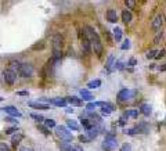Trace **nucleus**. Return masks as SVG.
<instances>
[{
    "label": "nucleus",
    "instance_id": "f257e3e1",
    "mask_svg": "<svg viewBox=\"0 0 166 151\" xmlns=\"http://www.w3.org/2000/svg\"><path fill=\"white\" fill-rule=\"evenodd\" d=\"M83 29H85L86 38H87L89 42H90L91 49L96 53V56H97L98 58H103V56H104V46H103V42H101L98 33L96 32L94 28H91L90 25H86Z\"/></svg>",
    "mask_w": 166,
    "mask_h": 151
},
{
    "label": "nucleus",
    "instance_id": "f03ea898",
    "mask_svg": "<svg viewBox=\"0 0 166 151\" xmlns=\"http://www.w3.org/2000/svg\"><path fill=\"white\" fill-rule=\"evenodd\" d=\"M55 136H58V139H61V141H67V143H71L72 141V133L65 128V126H55L54 129Z\"/></svg>",
    "mask_w": 166,
    "mask_h": 151
},
{
    "label": "nucleus",
    "instance_id": "7ed1b4c3",
    "mask_svg": "<svg viewBox=\"0 0 166 151\" xmlns=\"http://www.w3.org/2000/svg\"><path fill=\"white\" fill-rule=\"evenodd\" d=\"M18 74H20L22 78H32L33 74H35V67L31 63H22Z\"/></svg>",
    "mask_w": 166,
    "mask_h": 151
},
{
    "label": "nucleus",
    "instance_id": "20e7f679",
    "mask_svg": "<svg viewBox=\"0 0 166 151\" xmlns=\"http://www.w3.org/2000/svg\"><path fill=\"white\" fill-rule=\"evenodd\" d=\"M136 90H130V89H122L121 92L118 93V96H116V99H118V101L119 103H122V101H129V100H132L136 96Z\"/></svg>",
    "mask_w": 166,
    "mask_h": 151
},
{
    "label": "nucleus",
    "instance_id": "39448f33",
    "mask_svg": "<svg viewBox=\"0 0 166 151\" xmlns=\"http://www.w3.org/2000/svg\"><path fill=\"white\" fill-rule=\"evenodd\" d=\"M101 146H103V148H104L105 151H114L118 148V141L112 135H108V137L103 141Z\"/></svg>",
    "mask_w": 166,
    "mask_h": 151
},
{
    "label": "nucleus",
    "instance_id": "423d86ee",
    "mask_svg": "<svg viewBox=\"0 0 166 151\" xmlns=\"http://www.w3.org/2000/svg\"><path fill=\"white\" fill-rule=\"evenodd\" d=\"M51 46H53V50H57V51H62V46H64V36L61 33H54L53 36V40H51ZM51 50V51H53Z\"/></svg>",
    "mask_w": 166,
    "mask_h": 151
},
{
    "label": "nucleus",
    "instance_id": "0eeeda50",
    "mask_svg": "<svg viewBox=\"0 0 166 151\" xmlns=\"http://www.w3.org/2000/svg\"><path fill=\"white\" fill-rule=\"evenodd\" d=\"M2 111H4L6 114L10 115V117H15V118H21V117H22L20 110L17 108V107H13V105H6V107L2 108Z\"/></svg>",
    "mask_w": 166,
    "mask_h": 151
},
{
    "label": "nucleus",
    "instance_id": "6e6552de",
    "mask_svg": "<svg viewBox=\"0 0 166 151\" xmlns=\"http://www.w3.org/2000/svg\"><path fill=\"white\" fill-rule=\"evenodd\" d=\"M49 103L55 107H60V108H65L68 105V101L64 97H51V99H49Z\"/></svg>",
    "mask_w": 166,
    "mask_h": 151
},
{
    "label": "nucleus",
    "instance_id": "1a4fd4ad",
    "mask_svg": "<svg viewBox=\"0 0 166 151\" xmlns=\"http://www.w3.org/2000/svg\"><path fill=\"white\" fill-rule=\"evenodd\" d=\"M3 76H4V82H6L7 85H13V83L15 82V79H17V74L13 72V71H10L8 68L4 71Z\"/></svg>",
    "mask_w": 166,
    "mask_h": 151
},
{
    "label": "nucleus",
    "instance_id": "9d476101",
    "mask_svg": "<svg viewBox=\"0 0 166 151\" xmlns=\"http://www.w3.org/2000/svg\"><path fill=\"white\" fill-rule=\"evenodd\" d=\"M162 25H163V17H162V14H158V15L154 18L152 24H151V28H152V31L156 32V31H161Z\"/></svg>",
    "mask_w": 166,
    "mask_h": 151
},
{
    "label": "nucleus",
    "instance_id": "9b49d317",
    "mask_svg": "<svg viewBox=\"0 0 166 151\" xmlns=\"http://www.w3.org/2000/svg\"><path fill=\"white\" fill-rule=\"evenodd\" d=\"M79 94H80V99L83 101H93L94 100V96L91 94V92L89 89H80L79 90Z\"/></svg>",
    "mask_w": 166,
    "mask_h": 151
},
{
    "label": "nucleus",
    "instance_id": "f8f14e48",
    "mask_svg": "<svg viewBox=\"0 0 166 151\" xmlns=\"http://www.w3.org/2000/svg\"><path fill=\"white\" fill-rule=\"evenodd\" d=\"M24 137H25V136H24L22 133H15V135L11 136V148H17V147H18L20 143L24 140Z\"/></svg>",
    "mask_w": 166,
    "mask_h": 151
},
{
    "label": "nucleus",
    "instance_id": "ddd939ff",
    "mask_svg": "<svg viewBox=\"0 0 166 151\" xmlns=\"http://www.w3.org/2000/svg\"><path fill=\"white\" fill-rule=\"evenodd\" d=\"M67 101H68V104L73 105V107H83V100L76 97V96H68Z\"/></svg>",
    "mask_w": 166,
    "mask_h": 151
},
{
    "label": "nucleus",
    "instance_id": "4468645a",
    "mask_svg": "<svg viewBox=\"0 0 166 151\" xmlns=\"http://www.w3.org/2000/svg\"><path fill=\"white\" fill-rule=\"evenodd\" d=\"M105 17H107V21L111 24H116L118 22V14L115 10H112V8H109V10H107V14H105Z\"/></svg>",
    "mask_w": 166,
    "mask_h": 151
},
{
    "label": "nucleus",
    "instance_id": "2eb2a0df",
    "mask_svg": "<svg viewBox=\"0 0 166 151\" xmlns=\"http://www.w3.org/2000/svg\"><path fill=\"white\" fill-rule=\"evenodd\" d=\"M98 135H100V125H97V126H94V128H91V129H89V130H86V136H87L90 140L96 139Z\"/></svg>",
    "mask_w": 166,
    "mask_h": 151
},
{
    "label": "nucleus",
    "instance_id": "dca6fc26",
    "mask_svg": "<svg viewBox=\"0 0 166 151\" xmlns=\"http://www.w3.org/2000/svg\"><path fill=\"white\" fill-rule=\"evenodd\" d=\"M31 108H35V110H50V105L49 104H43V103H37V101H31L28 103Z\"/></svg>",
    "mask_w": 166,
    "mask_h": 151
},
{
    "label": "nucleus",
    "instance_id": "f3484780",
    "mask_svg": "<svg viewBox=\"0 0 166 151\" xmlns=\"http://www.w3.org/2000/svg\"><path fill=\"white\" fill-rule=\"evenodd\" d=\"M123 117L126 119L129 118H133V119H137L138 118V110H134V108H130V110H126L123 112Z\"/></svg>",
    "mask_w": 166,
    "mask_h": 151
},
{
    "label": "nucleus",
    "instance_id": "a211bd4d",
    "mask_svg": "<svg viewBox=\"0 0 166 151\" xmlns=\"http://www.w3.org/2000/svg\"><path fill=\"white\" fill-rule=\"evenodd\" d=\"M82 50L86 53V54H90L91 53V44H90V42H89V39L87 38H83L82 39Z\"/></svg>",
    "mask_w": 166,
    "mask_h": 151
},
{
    "label": "nucleus",
    "instance_id": "6ab92c4d",
    "mask_svg": "<svg viewBox=\"0 0 166 151\" xmlns=\"http://www.w3.org/2000/svg\"><path fill=\"white\" fill-rule=\"evenodd\" d=\"M140 112L143 115H145V117H150L151 115V111H152V108H151L150 104H145V103H143V104H140Z\"/></svg>",
    "mask_w": 166,
    "mask_h": 151
},
{
    "label": "nucleus",
    "instance_id": "aec40b11",
    "mask_svg": "<svg viewBox=\"0 0 166 151\" xmlns=\"http://www.w3.org/2000/svg\"><path fill=\"white\" fill-rule=\"evenodd\" d=\"M31 49H32L33 51H37V50H43V49H46V40H44V39L37 40L36 43H33Z\"/></svg>",
    "mask_w": 166,
    "mask_h": 151
},
{
    "label": "nucleus",
    "instance_id": "412c9836",
    "mask_svg": "<svg viewBox=\"0 0 166 151\" xmlns=\"http://www.w3.org/2000/svg\"><path fill=\"white\" fill-rule=\"evenodd\" d=\"M132 11L127 10V8H125L123 11H122V21H123V24H129L132 21Z\"/></svg>",
    "mask_w": 166,
    "mask_h": 151
},
{
    "label": "nucleus",
    "instance_id": "4be33fe9",
    "mask_svg": "<svg viewBox=\"0 0 166 151\" xmlns=\"http://www.w3.org/2000/svg\"><path fill=\"white\" fill-rule=\"evenodd\" d=\"M21 68V63L20 61H17V60H13V61H10V64H8V69L10 71H13V72H18Z\"/></svg>",
    "mask_w": 166,
    "mask_h": 151
},
{
    "label": "nucleus",
    "instance_id": "5701e85b",
    "mask_svg": "<svg viewBox=\"0 0 166 151\" xmlns=\"http://www.w3.org/2000/svg\"><path fill=\"white\" fill-rule=\"evenodd\" d=\"M134 128L137 129V132H138V133H144V135H145V133H148V125H147L145 122H140V123H138V125H136Z\"/></svg>",
    "mask_w": 166,
    "mask_h": 151
},
{
    "label": "nucleus",
    "instance_id": "b1692460",
    "mask_svg": "<svg viewBox=\"0 0 166 151\" xmlns=\"http://www.w3.org/2000/svg\"><path fill=\"white\" fill-rule=\"evenodd\" d=\"M67 125H68V128L72 129V130H79V129H80L78 121H75V119H67Z\"/></svg>",
    "mask_w": 166,
    "mask_h": 151
},
{
    "label": "nucleus",
    "instance_id": "393cba45",
    "mask_svg": "<svg viewBox=\"0 0 166 151\" xmlns=\"http://www.w3.org/2000/svg\"><path fill=\"white\" fill-rule=\"evenodd\" d=\"M36 128H37V130H40L43 133V135L44 136H50L51 135V132H50V129L47 128V126L46 125H42V123H37V125H36Z\"/></svg>",
    "mask_w": 166,
    "mask_h": 151
},
{
    "label": "nucleus",
    "instance_id": "a878e982",
    "mask_svg": "<svg viewBox=\"0 0 166 151\" xmlns=\"http://www.w3.org/2000/svg\"><path fill=\"white\" fill-rule=\"evenodd\" d=\"M100 86H101L100 79H94V80H90L87 83V89H96V87H100Z\"/></svg>",
    "mask_w": 166,
    "mask_h": 151
},
{
    "label": "nucleus",
    "instance_id": "bb28decb",
    "mask_svg": "<svg viewBox=\"0 0 166 151\" xmlns=\"http://www.w3.org/2000/svg\"><path fill=\"white\" fill-rule=\"evenodd\" d=\"M114 38H115L116 42H121L122 40V29L119 28V26H116V28L114 29Z\"/></svg>",
    "mask_w": 166,
    "mask_h": 151
},
{
    "label": "nucleus",
    "instance_id": "cd10ccee",
    "mask_svg": "<svg viewBox=\"0 0 166 151\" xmlns=\"http://www.w3.org/2000/svg\"><path fill=\"white\" fill-rule=\"evenodd\" d=\"M115 63V56L114 54H109V57L107 58V63H105V68L107 69H111L112 68V64Z\"/></svg>",
    "mask_w": 166,
    "mask_h": 151
},
{
    "label": "nucleus",
    "instance_id": "c85d7f7f",
    "mask_svg": "<svg viewBox=\"0 0 166 151\" xmlns=\"http://www.w3.org/2000/svg\"><path fill=\"white\" fill-rule=\"evenodd\" d=\"M31 118L35 119V121H37V123H40V122H44V121H46V119L43 118V115L35 114V112H31Z\"/></svg>",
    "mask_w": 166,
    "mask_h": 151
},
{
    "label": "nucleus",
    "instance_id": "c756f323",
    "mask_svg": "<svg viewBox=\"0 0 166 151\" xmlns=\"http://www.w3.org/2000/svg\"><path fill=\"white\" fill-rule=\"evenodd\" d=\"M60 151H71V144L67 141H61L60 144Z\"/></svg>",
    "mask_w": 166,
    "mask_h": 151
},
{
    "label": "nucleus",
    "instance_id": "7c9ffc66",
    "mask_svg": "<svg viewBox=\"0 0 166 151\" xmlns=\"http://www.w3.org/2000/svg\"><path fill=\"white\" fill-rule=\"evenodd\" d=\"M123 133H126V135H130V136L138 135V132H137V129H136V128H132V129H123Z\"/></svg>",
    "mask_w": 166,
    "mask_h": 151
},
{
    "label": "nucleus",
    "instance_id": "2f4dec72",
    "mask_svg": "<svg viewBox=\"0 0 166 151\" xmlns=\"http://www.w3.org/2000/svg\"><path fill=\"white\" fill-rule=\"evenodd\" d=\"M97 107H98V105H97V101H96V103H89V104L86 105V111H89V112H90V111H94Z\"/></svg>",
    "mask_w": 166,
    "mask_h": 151
},
{
    "label": "nucleus",
    "instance_id": "473e14b6",
    "mask_svg": "<svg viewBox=\"0 0 166 151\" xmlns=\"http://www.w3.org/2000/svg\"><path fill=\"white\" fill-rule=\"evenodd\" d=\"M44 125L50 129V128H55V125H57V123H55L54 119H46V121H44Z\"/></svg>",
    "mask_w": 166,
    "mask_h": 151
},
{
    "label": "nucleus",
    "instance_id": "72a5a7b5",
    "mask_svg": "<svg viewBox=\"0 0 166 151\" xmlns=\"http://www.w3.org/2000/svg\"><path fill=\"white\" fill-rule=\"evenodd\" d=\"M0 151H11V147L4 141H0Z\"/></svg>",
    "mask_w": 166,
    "mask_h": 151
},
{
    "label": "nucleus",
    "instance_id": "f704fd0d",
    "mask_svg": "<svg viewBox=\"0 0 166 151\" xmlns=\"http://www.w3.org/2000/svg\"><path fill=\"white\" fill-rule=\"evenodd\" d=\"M122 50H129L130 49V40L129 39H125L123 40V43H122V47H121Z\"/></svg>",
    "mask_w": 166,
    "mask_h": 151
},
{
    "label": "nucleus",
    "instance_id": "c9c22d12",
    "mask_svg": "<svg viewBox=\"0 0 166 151\" xmlns=\"http://www.w3.org/2000/svg\"><path fill=\"white\" fill-rule=\"evenodd\" d=\"M156 54H158V51H156V50H151V51H148L145 54V57L148 60H150V58H156Z\"/></svg>",
    "mask_w": 166,
    "mask_h": 151
},
{
    "label": "nucleus",
    "instance_id": "e433bc0d",
    "mask_svg": "<svg viewBox=\"0 0 166 151\" xmlns=\"http://www.w3.org/2000/svg\"><path fill=\"white\" fill-rule=\"evenodd\" d=\"M17 130H18V128H17V126H13V128H8V129H6V135H15Z\"/></svg>",
    "mask_w": 166,
    "mask_h": 151
},
{
    "label": "nucleus",
    "instance_id": "4c0bfd02",
    "mask_svg": "<svg viewBox=\"0 0 166 151\" xmlns=\"http://www.w3.org/2000/svg\"><path fill=\"white\" fill-rule=\"evenodd\" d=\"M121 151H132V144H129V143H125V144H122Z\"/></svg>",
    "mask_w": 166,
    "mask_h": 151
},
{
    "label": "nucleus",
    "instance_id": "58836bf2",
    "mask_svg": "<svg viewBox=\"0 0 166 151\" xmlns=\"http://www.w3.org/2000/svg\"><path fill=\"white\" fill-rule=\"evenodd\" d=\"M79 141H80V143H87V141H90V139L86 135H82V136H79Z\"/></svg>",
    "mask_w": 166,
    "mask_h": 151
},
{
    "label": "nucleus",
    "instance_id": "ea45409f",
    "mask_svg": "<svg viewBox=\"0 0 166 151\" xmlns=\"http://www.w3.org/2000/svg\"><path fill=\"white\" fill-rule=\"evenodd\" d=\"M71 151H83V148L78 144H71Z\"/></svg>",
    "mask_w": 166,
    "mask_h": 151
},
{
    "label": "nucleus",
    "instance_id": "a19ab883",
    "mask_svg": "<svg viewBox=\"0 0 166 151\" xmlns=\"http://www.w3.org/2000/svg\"><path fill=\"white\" fill-rule=\"evenodd\" d=\"M20 151H33V148L29 147V146H21V147H20Z\"/></svg>",
    "mask_w": 166,
    "mask_h": 151
},
{
    "label": "nucleus",
    "instance_id": "79ce46f5",
    "mask_svg": "<svg viewBox=\"0 0 166 151\" xmlns=\"http://www.w3.org/2000/svg\"><path fill=\"white\" fill-rule=\"evenodd\" d=\"M17 94L18 96H29V92H28V90H20V92H17Z\"/></svg>",
    "mask_w": 166,
    "mask_h": 151
},
{
    "label": "nucleus",
    "instance_id": "37998d69",
    "mask_svg": "<svg viewBox=\"0 0 166 151\" xmlns=\"http://www.w3.org/2000/svg\"><path fill=\"white\" fill-rule=\"evenodd\" d=\"M125 3H126V6L127 7H134V3H136V2H134V0H126V2H125Z\"/></svg>",
    "mask_w": 166,
    "mask_h": 151
},
{
    "label": "nucleus",
    "instance_id": "c03bdc74",
    "mask_svg": "<svg viewBox=\"0 0 166 151\" xmlns=\"http://www.w3.org/2000/svg\"><path fill=\"white\" fill-rule=\"evenodd\" d=\"M161 40H162V32L156 35V36H155V39H154V42H155V43H159Z\"/></svg>",
    "mask_w": 166,
    "mask_h": 151
},
{
    "label": "nucleus",
    "instance_id": "a18cd8bd",
    "mask_svg": "<svg viewBox=\"0 0 166 151\" xmlns=\"http://www.w3.org/2000/svg\"><path fill=\"white\" fill-rule=\"evenodd\" d=\"M126 122H127V119L125 118V117H122V118L119 119V125H121V126H126Z\"/></svg>",
    "mask_w": 166,
    "mask_h": 151
},
{
    "label": "nucleus",
    "instance_id": "49530a36",
    "mask_svg": "<svg viewBox=\"0 0 166 151\" xmlns=\"http://www.w3.org/2000/svg\"><path fill=\"white\" fill-rule=\"evenodd\" d=\"M136 64H137V60L136 58H130V60H129V63H127V65L133 67V65H136Z\"/></svg>",
    "mask_w": 166,
    "mask_h": 151
},
{
    "label": "nucleus",
    "instance_id": "de8ad7c7",
    "mask_svg": "<svg viewBox=\"0 0 166 151\" xmlns=\"http://www.w3.org/2000/svg\"><path fill=\"white\" fill-rule=\"evenodd\" d=\"M165 54H166V51H165V50H162V51H158V54H156V60H159L161 57H163V56H165Z\"/></svg>",
    "mask_w": 166,
    "mask_h": 151
},
{
    "label": "nucleus",
    "instance_id": "09e8293b",
    "mask_svg": "<svg viewBox=\"0 0 166 151\" xmlns=\"http://www.w3.org/2000/svg\"><path fill=\"white\" fill-rule=\"evenodd\" d=\"M159 71H162V72H166V63L161 64V65H159Z\"/></svg>",
    "mask_w": 166,
    "mask_h": 151
},
{
    "label": "nucleus",
    "instance_id": "8fccbe9b",
    "mask_svg": "<svg viewBox=\"0 0 166 151\" xmlns=\"http://www.w3.org/2000/svg\"><path fill=\"white\" fill-rule=\"evenodd\" d=\"M6 121H8V122H14V123H17V125H18V121H15V119L10 118V117H8V118H6Z\"/></svg>",
    "mask_w": 166,
    "mask_h": 151
},
{
    "label": "nucleus",
    "instance_id": "3c124183",
    "mask_svg": "<svg viewBox=\"0 0 166 151\" xmlns=\"http://www.w3.org/2000/svg\"><path fill=\"white\" fill-rule=\"evenodd\" d=\"M0 101H3V97H0Z\"/></svg>",
    "mask_w": 166,
    "mask_h": 151
}]
</instances>
